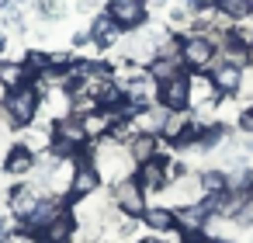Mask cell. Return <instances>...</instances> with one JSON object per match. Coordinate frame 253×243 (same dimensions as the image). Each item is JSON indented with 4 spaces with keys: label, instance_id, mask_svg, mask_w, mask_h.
Returning <instances> with one entry per match:
<instances>
[{
    "label": "cell",
    "instance_id": "13",
    "mask_svg": "<svg viewBox=\"0 0 253 243\" xmlns=\"http://www.w3.org/2000/svg\"><path fill=\"white\" fill-rule=\"evenodd\" d=\"M35 163H39V156H35L28 146H21V143H14V146L7 149V156H4V170H7L11 177H32Z\"/></svg>",
    "mask_w": 253,
    "mask_h": 243
},
{
    "label": "cell",
    "instance_id": "16",
    "mask_svg": "<svg viewBox=\"0 0 253 243\" xmlns=\"http://www.w3.org/2000/svg\"><path fill=\"white\" fill-rule=\"evenodd\" d=\"M128 153H132V160H135V167H139V163L156 160V156L163 153V139H160V136H135V139L128 143Z\"/></svg>",
    "mask_w": 253,
    "mask_h": 243
},
{
    "label": "cell",
    "instance_id": "27",
    "mask_svg": "<svg viewBox=\"0 0 253 243\" xmlns=\"http://www.w3.org/2000/svg\"><path fill=\"white\" fill-rule=\"evenodd\" d=\"M246 21H250V25H253V14H250V18H246Z\"/></svg>",
    "mask_w": 253,
    "mask_h": 243
},
{
    "label": "cell",
    "instance_id": "10",
    "mask_svg": "<svg viewBox=\"0 0 253 243\" xmlns=\"http://www.w3.org/2000/svg\"><path fill=\"white\" fill-rule=\"evenodd\" d=\"M42 243H73L77 240V215H73V208L66 205L49 226H45V233L39 236Z\"/></svg>",
    "mask_w": 253,
    "mask_h": 243
},
{
    "label": "cell",
    "instance_id": "24",
    "mask_svg": "<svg viewBox=\"0 0 253 243\" xmlns=\"http://www.w3.org/2000/svg\"><path fill=\"white\" fill-rule=\"evenodd\" d=\"M11 219H14L11 212H7V215H0V243H4V240H7V236L14 233V229H11Z\"/></svg>",
    "mask_w": 253,
    "mask_h": 243
},
{
    "label": "cell",
    "instance_id": "28",
    "mask_svg": "<svg viewBox=\"0 0 253 243\" xmlns=\"http://www.w3.org/2000/svg\"><path fill=\"white\" fill-rule=\"evenodd\" d=\"M160 4H167V0H160Z\"/></svg>",
    "mask_w": 253,
    "mask_h": 243
},
{
    "label": "cell",
    "instance_id": "15",
    "mask_svg": "<svg viewBox=\"0 0 253 243\" xmlns=\"http://www.w3.org/2000/svg\"><path fill=\"white\" fill-rule=\"evenodd\" d=\"M87 32H90V42H94L97 49H111V46L122 39V28L108 18V11H104V14H97V18L90 21V28H87Z\"/></svg>",
    "mask_w": 253,
    "mask_h": 243
},
{
    "label": "cell",
    "instance_id": "6",
    "mask_svg": "<svg viewBox=\"0 0 253 243\" xmlns=\"http://www.w3.org/2000/svg\"><path fill=\"white\" fill-rule=\"evenodd\" d=\"M149 194L135 184V177H128V181H122V184H115V191H111V201H115V208L122 212V215H128V219H142L146 215V208H149V201H146Z\"/></svg>",
    "mask_w": 253,
    "mask_h": 243
},
{
    "label": "cell",
    "instance_id": "5",
    "mask_svg": "<svg viewBox=\"0 0 253 243\" xmlns=\"http://www.w3.org/2000/svg\"><path fill=\"white\" fill-rule=\"evenodd\" d=\"M77 167H73V184H70V201H84V198H94L97 191H101V174H97V167H94V160H90V149H84L77 160H73Z\"/></svg>",
    "mask_w": 253,
    "mask_h": 243
},
{
    "label": "cell",
    "instance_id": "14",
    "mask_svg": "<svg viewBox=\"0 0 253 243\" xmlns=\"http://www.w3.org/2000/svg\"><path fill=\"white\" fill-rule=\"evenodd\" d=\"M35 205H39V191H35L32 184H14V188L7 191V212H11L14 219L32 215Z\"/></svg>",
    "mask_w": 253,
    "mask_h": 243
},
{
    "label": "cell",
    "instance_id": "11",
    "mask_svg": "<svg viewBox=\"0 0 253 243\" xmlns=\"http://www.w3.org/2000/svg\"><path fill=\"white\" fill-rule=\"evenodd\" d=\"M208 77L215 80V91L222 94V97H236L239 94V84H243V70H236V66H229L222 56L215 59V66L208 70Z\"/></svg>",
    "mask_w": 253,
    "mask_h": 243
},
{
    "label": "cell",
    "instance_id": "3",
    "mask_svg": "<svg viewBox=\"0 0 253 243\" xmlns=\"http://www.w3.org/2000/svg\"><path fill=\"white\" fill-rule=\"evenodd\" d=\"M184 70L187 73H208L218 59V46L208 39V35H184Z\"/></svg>",
    "mask_w": 253,
    "mask_h": 243
},
{
    "label": "cell",
    "instance_id": "2",
    "mask_svg": "<svg viewBox=\"0 0 253 243\" xmlns=\"http://www.w3.org/2000/svg\"><path fill=\"white\" fill-rule=\"evenodd\" d=\"M4 111H7V118H11L14 129H28V125H35V118H39V111H42V94H39L32 84H25V87H18V91H7Z\"/></svg>",
    "mask_w": 253,
    "mask_h": 243
},
{
    "label": "cell",
    "instance_id": "7",
    "mask_svg": "<svg viewBox=\"0 0 253 243\" xmlns=\"http://www.w3.org/2000/svg\"><path fill=\"white\" fill-rule=\"evenodd\" d=\"M156 101H160L167 111H191V73H180V77L160 84Z\"/></svg>",
    "mask_w": 253,
    "mask_h": 243
},
{
    "label": "cell",
    "instance_id": "1",
    "mask_svg": "<svg viewBox=\"0 0 253 243\" xmlns=\"http://www.w3.org/2000/svg\"><path fill=\"white\" fill-rule=\"evenodd\" d=\"M87 149H90V160H94L101 181L122 184V181L135 177V160H132L128 146H122V143H115V139H97V143H90Z\"/></svg>",
    "mask_w": 253,
    "mask_h": 243
},
{
    "label": "cell",
    "instance_id": "26",
    "mask_svg": "<svg viewBox=\"0 0 253 243\" xmlns=\"http://www.w3.org/2000/svg\"><path fill=\"white\" fill-rule=\"evenodd\" d=\"M4 42H7V35H4V28H0V52H4Z\"/></svg>",
    "mask_w": 253,
    "mask_h": 243
},
{
    "label": "cell",
    "instance_id": "25",
    "mask_svg": "<svg viewBox=\"0 0 253 243\" xmlns=\"http://www.w3.org/2000/svg\"><path fill=\"white\" fill-rule=\"evenodd\" d=\"M135 243H160L156 236H142V240H135Z\"/></svg>",
    "mask_w": 253,
    "mask_h": 243
},
{
    "label": "cell",
    "instance_id": "21",
    "mask_svg": "<svg viewBox=\"0 0 253 243\" xmlns=\"http://www.w3.org/2000/svg\"><path fill=\"white\" fill-rule=\"evenodd\" d=\"M232 222H236L239 229H253V191H250V194L239 201V208H236Z\"/></svg>",
    "mask_w": 253,
    "mask_h": 243
},
{
    "label": "cell",
    "instance_id": "20",
    "mask_svg": "<svg viewBox=\"0 0 253 243\" xmlns=\"http://www.w3.org/2000/svg\"><path fill=\"white\" fill-rule=\"evenodd\" d=\"M215 11L229 21H246L253 14V0H215Z\"/></svg>",
    "mask_w": 253,
    "mask_h": 243
},
{
    "label": "cell",
    "instance_id": "4",
    "mask_svg": "<svg viewBox=\"0 0 253 243\" xmlns=\"http://www.w3.org/2000/svg\"><path fill=\"white\" fill-rule=\"evenodd\" d=\"M108 18L122 28V35L128 32H142L149 25V7L146 0H108Z\"/></svg>",
    "mask_w": 253,
    "mask_h": 243
},
{
    "label": "cell",
    "instance_id": "8",
    "mask_svg": "<svg viewBox=\"0 0 253 243\" xmlns=\"http://www.w3.org/2000/svg\"><path fill=\"white\" fill-rule=\"evenodd\" d=\"M218 101H222V94L215 91V80L208 73H191V108H198V115H201V111L218 108Z\"/></svg>",
    "mask_w": 253,
    "mask_h": 243
},
{
    "label": "cell",
    "instance_id": "17",
    "mask_svg": "<svg viewBox=\"0 0 253 243\" xmlns=\"http://www.w3.org/2000/svg\"><path fill=\"white\" fill-rule=\"evenodd\" d=\"M142 226L163 236V233H170V229L177 226V215H173V208H167V205H149L146 215H142Z\"/></svg>",
    "mask_w": 253,
    "mask_h": 243
},
{
    "label": "cell",
    "instance_id": "9",
    "mask_svg": "<svg viewBox=\"0 0 253 243\" xmlns=\"http://www.w3.org/2000/svg\"><path fill=\"white\" fill-rule=\"evenodd\" d=\"M167 156H156V160H146L135 167V184L146 191V194H160L167 188V170H163Z\"/></svg>",
    "mask_w": 253,
    "mask_h": 243
},
{
    "label": "cell",
    "instance_id": "19",
    "mask_svg": "<svg viewBox=\"0 0 253 243\" xmlns=\"http://www.w3.org/2000/svg\"><path fill=\"white\" fill-rule=\"evenodd\" d=\"M198 177H201V191H205V198L229 191V174H225V170H218V167H208V170H201Z\"/></svg>",
    "mask_w": 253,
    "mask_h": 243
},
{
    "label": "cell",
    "instance_id": "18",
    "mask_svg": "<svg viewBox=\"0 0 253 243\" xmlns=\"http://www.w3.org/2000/svg\"><path fill=\"white\" fill-rule=\"evenodd\" d=\"M180 73H187L180 59H163V56H156V59L149 63V77H153L156 84H167V80H173V77H180Z\"/></svg>",
    "mask_w": 253,
    "mask_h": 243
},
{
    "label": "cell",
    "instance_id": "12",
    "mask_svg": "<svg viewBox=\"0 0 253 243\" xmlns=\"http://www.w3.org/2000/svg\"><path fill=\"white\" fill-rule=\"evenodd\" d=\"M167 118H170V111L156 101V104H149V108H142L135 118H132V125H135V132L139 136H163V125H167Z\"/></svg>",
    "mask_w": 253,
    "mask_h": 243
},
{
    "label": "cell",
    "instance_id": "29",
    "mask_svg": "<svg viewBox=\"0 0 253 243\" xmlns=\"http://www.w3.org/2000/svg\"><path fill=\"white\" fill-rule=\"evenodd\" d=\"M250 56H253V49H250Z\"/></svg>",
    "mask_w": 253,
    "mask_h": 243
},
{
    "label": "cell",
    "instance_id": "22",
    "mask_svg": "<svg viewBox=\"0 0 253 243\" xmlns=\"http://www.w3.org/2000/svg\"><path fill=\"white\" fill-rule=\"evenodd\" d=\"M236 97H243V101L253 104V66L243 70V84H239V94H236Z\"/></svg>",
    "mask_w": 253,
    "mask_h": 243
},
{
    "label": "cell",
    "instance_id": "23",
    "mask_svg": "<svg viewBox=\"0 0 253 243\" xmlns=\"http://www.w3.org/2000/svg\"><path fill=\"white\" fill-rule=\"evenodd\" d=\"M4 243H42V240H39V236H32V233H25V229H14Z\"/></svg>",
    "mask_w": 253,
    "mask_h": 243
}]
</instances>
